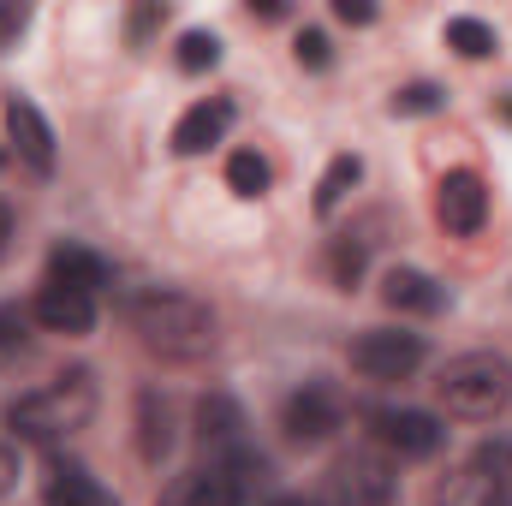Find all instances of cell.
Returning a JSON list of instances; mask_svg holds the SVG:
<instances>
[{"mask_svg": "<svg viewBox=\"0 0 512 506\" xmlns=\"http://www.w3.org/2000/svg\"><path fill=\"white\" fill-rule=\"evenodd\" d=\"M24 24H30V6L24 0H0V42H18Z\"/></svg>", "mask_w": 512, "mask_h": 506, "instance_id": "28", "label": "cell"}, {"mask_svg": "<svg viewBox=\"0 0 512 506\" xmlns=\"http://www.w3.org/2000/svg\"><path fill=\"white\" fill-rule=\"evenodd\" d=\"M256 18H286V0H251Z\"/></svg>", "mask_w": 512, "mask_h": 506, "instance_id": "33", "label": "cell"}, {"mask_svg": "<svg viewBox=\"0 0 512 506\" xmlns=\"http://www.w3.org/2000/svg\"><path fill=\"white\" fill-rule=\"evenodd\" d=\"M126 322H131V334L155 358H167V364H197V358L215 352V310L203 298L179 292V286H143V292H131Z\"/></svg>", "mask_w": 512, "mask_h": 506, "instance_id": "1", "label": "cell"}, {"mask_svg": "<svg viewBox=\"0 0 512 506\" xmlns=\"http://www.w3.org/2000/svg\"><path fill=\"white\" fill-rule=\"evenodd\" d=\"M96 405H102L96 376H90V370H66V376L42 381V387H30V393H18V399L6 405V429H12L18 441H60V435L90 429Z\"/></svg>", "mask_w": 512, "mask_h": 506, "instance_id": "2", "label": "cell"}, {"mask_svg": "<svg viewBox=\"0 0 512 506\" xmlns=\"http://www.w3.org/2000/svg\"><path fill=\"white\" fill-rule=\"evenodd\" d=\"M179 66H185V72L221 66V36H215V30H185V36H179Z\"/></svg>", "mask_w": 512, "mask_h": 506, "instance_id": "23", "label": "cell"}, {"mask_svg": "<svg viewBox=\"0 0 512 506\" xmlns=\"http://www.w3.org/2000/svg\"><path fill=\"white\" fill-rule=\"evenodd\" d=\"M227 185H233V197H262V191H268V161H262L256 149H239V155L227 161Z\"/></svg>", "mask_w": 512, "mask_h": 506, "instance_id": "22", "label": "cell"}, {"mask_svg": "<svg viewBox=\"0 0 512 506\" xmlns=\"http://www.w3.org/2000/svg\"><path fill=\"white\" fill-rule=\"evenodd\" d=\"M423 364V334H405V328H364L352 340V370L370 381H405L417 376Z\"/></svg>", "mask_w": 512, "mask_h": 506, "instance_id": "6", "label": "cell"}, {"mask_svg": "<svg viewBox=\"0 0 512 506\" xmlns=\"http://www.w3.org/2000/svg\"><path fill=\"white\" fill-rule=\"evenodd\" d=\"M197 441L209 453H221L215 465H227L239 477H251V471L262 477V459H251V447H245V411H239L233 393H203L197 399Z\"/></svg>", "mask_w": 512, "mask_h": 506, "instance_id": "4", "label": "cell"}, {"mask_svg": "<svg viewBox=\"0 0 512 506\" xmlns=\"http://www.w3.org/2000/svg\"><path fill=\"white\" fill-rule=\"evenodd\" d=\"M322 495H328V506H393L399 477H393V465L382 453H346L322 477Z\"/></svg>", "mask_w": 512, "mask_h": 506, "instance_id": "5", "label": "cell"}, {"mask_svg": "<svg viewBox=\"0 0 512 506\" xmlns=\"http://www.w3.org/2000/svg\"><path fill=\"white\" fill-rule=\"evenodd\" d=\"M471 465H483L489 477L512 483V447H507V441H489V447H477V459H471Z\"/></svg>", "mask_w": 512, "mask_h": 506, "instance_id": "27", "label": "cell"}, {"mask_svg": "<svg viewBox=\"0 0 512 506\" xmlns=\"http://www.w3.org/2000/svg\"><path fill=\"white\" fill-rule=\"evenodd\" d=\"M292 54H298V66H310V72H322V66L334 60V42H328L322 30H298V42H292Z\"/></svg>", "mask_w": 512, "mask_h": 506, "instance_id": "25", "label": "cell"}, {"mask_svg": "<svg viewBox=\"0 0 512 506\" xmlns=\"http://www.w3.org/2000/svg\"><path fill=\"white\" fill-rule=\"evenodd\" d=\"M149 24H161V6H137V12H131V36H143Z\"/></svg>", "mask_w": 512, "mask_h": 506, "instance_id": "31", "label": "cell"}, {"mask_svg": "<svg viewBox=\"0 0 512 506\" xmlns=\"http://www.w3.org/2000/svg\"><path fill=\"white\" fill-rule=\"evenodd\" d=\"M137 453L149 465H161L173 453V411L161 393H137Z\"/></svg>", "mask_w": 512, "mask_h": 506, "instance_id": "18", "label": "cell"}, {"mask_svg": "<svg viewBox=\"0 0 512 506\" xmlns=\"http://www.w3.org/2000/svg\"><path fill=\"white\" fill-rule=\"evenodd\" d=\"M358 179H364V161H358V155H334L328 173H322V185H316V215H334Z\"/></svg>", "mask_w": 512, "mask_h": 506, "instance_id": "19", "label": "cell"}, {"mask_svg": "<svg viewBox=\"0 0 512 506\" xmlns=\"http://www.w3.org/2000/svg\"><path fill=\"white\" fill-rule=\"evenodd\" d=\"M382 298L405 316H441L447 310V286L423 268H387L382 274Z\"/></svg>", "mask_w": 512, "mask_h": 506, "instance_id": "14", "label": "cell"}, {"mask_svg": "<svg viewBox=\"0 0 512 506\" xmlns=\"http://www.w3.org/2000/svg\"><path fill=\"white\" fill-rule=\"evenodd\" d=\"M161 506H245V477L227 471V465H203V471H185L161 489Z\"/></svg>", "mask_w": 512, "mask_h": 506, "instance_id": "11", "label": "cell"}, {"mask_svg": "<svg viewBox=\"0 0 512 506\" xmlns=\"http://www.w3.org/2000/svg\"><path fill=\"white\" fill-rule=\"evenodd\" d=\"M435 506H512V483L489 477L483 465H465L435 489Z\"/></svg>", "mask_w": 512, "mask_h": 506, "instance_id": "15", "label": "cell"}, {"mask_svg": "<svg viewBox=\"0 0 512 506\" xmlns=\"http://www.w3.org/2000/svg\"><path fill=\"white\" fill-rule=\"evenodd\" d=\"M24 346H30V316L24 310H0V364L24 358Z\"/></svg>", "mask_w": 512, "mask_h": 506, "instance_id": "24", "label": "cell"}, {"mask_svg": "<svg viewBox=\"0 0 512 506\" xmlns=\"http://www.w3.org/2000/svg\"><path fill=\"white\" fill-rule=\"evenodd\" d=\"M30 316H36L48 334H72V340H78V334H90V328H96V298H90V292H72V286H54V280H48V286L36 292Z\"/></svg>", "mask_w": 512, "mask_h": 506, "instance_id": "12", "label": "cell"}, {"mask_svg": "<svg viewBox=\"0 0 512 506\" xmlns=\"http://www.w3.org/2000/svg\"><path fill=\"white\" fill-rule=\"evenodd\" d=\"M6 251H12V209L0 203V262H6Z\"/></svg>", "mask_w": 512, "mask_h": 506, "instance_id": "32", "label": "cell"}, {"mask_svg": "<svg viewBox=\"0 0 512 506\" xmlns=\"http://www.w3.org/2000/svg\"><path fill=\"white\" fill-rule=\"evenodd\" d=\"M268 506H310L304 495H280V501H268Z\"/></svg>", "mask_w": 512, "mask_h": 506, "instance_id": "34", "label": "cell"}, {"mask_svg": "<svg viewBox=\"0 0 512 506\" xmlns=\"http://www.w3.org/2000/svg\"><path fill=\"white\" fill-rule=\"evenodd\" d=\"M447 96L435 90V84H405L399 96H393V114H435Z\"/></svg>", "mask_w": 512, "mask_h": 506, "instance_id": "26", "label": "cell"}, {"mask_svg": "<svg viewBox=\"0 0 512 506\" xmlns=\"http://www.w3.org/2000/svg\"><path fill=\"white\" fill-rule=\"evenodd\" d=\"M42 506H120L84 465H72V459H60L54 471H48V489H42Z\"/></svg>", "mask_w": 512, "mask_h": 506, "instance_id": "17", "label": "cell"}, {"mask_svg": "<svg viewBox=\"0 0 512 506\" xmlns=\"http://www.w3.org/2000/svg\"><path fill=\"white\" fill-rule=\"evenodd\" d=\"M364 262H370V245H364V239H352V233L328 245V274H334V286H346V292L364 280Z\"/></svg>", "mask_w": 512, "mask_h": 506, "instance_id": "21", "label": "cell"}, {"mask_svg": "<svg viewBox=\"0 0 512 506\" xmlns=\"http://www.w3.org/2000/svg\"><path fill=\"white\" fill-rule=\"evenodd\" d=\"M0 120H6V137L18 143V155H24L36 173H54V131H48L42 108H36L30 96L6 90V102H0Z\"/></svg>", "mask_w": 512, "mask_h": 506, "instance_id": "10", "label": "cell"}, {"mask_svg": "<svg viewBox=\"0 0 512 506\" xmlns=\"http://www.w3.org/2000/svg\"><path fill=\"white\" fill-rule=\"evenodd\" d=\"M435 221H441L453 239H477L483 221H489V185H483V173L453 167V173L435 185Z\"/></svg>", "mask_w": 512, "mask_h": 506, "instance_id": "7", "label": "cell"}, {"mask_svg": "<svg viewBox=\"0 0 512 506\" xmlns=\"http://www.w3.org/2000/svg\"><path fill=\"white\" fill-rule=\"evenodd\" d=\"M12 489H18V453L0 441V495H12Z\"/></svg>", "mask_w": 512, "mask_h": 506, "instance_id": "30", "label": "cell"}, {"mask_svg": "<svg viewBox=\"0 0 512 506\" xmlns=\"http://www.w3.org/2000/svg\"><path fill=\"white\" fill-rule=\"evenodd\" d=\"M48 280L96 298V292L108 286V262H102L96 251H84V245H54V256H48Z\"/></svg>", "mask_w": 512, "mask_h": 506, "instance_id": "16", "label": "cell"}, {"mask_svg": "<svg viewBox=\"0 0 512 506\" xmlns=\"http://www.w3.org/2000/svg\"><path fill=\"white\" fill-rule=\"evenodd\" d=\"M370 423H376V441H382L387 453H399V459H429V453L447 441L441 417H435V411H411V405H399V411H376Z\"/></svg>", "mask_w": 512, "mask_h": 506, "instance_id": "9", "label": "cell"}, {"mask_svg": "<svg viewBox=\"0 0 512 506\" xmlns=\"http://www.w3.org/2000/svg\"><path fill=\"white\" fill-rule=\"evenodd\" d=\"M334 18L340 24H376V6L370 0H334Z\"/></svg>", "mask_w": 512, "mask_h": 506, "instance_id": "29", "label": "cell"}, {"mask_svg": "<svg viewBox=\"0 0 512 506\" xmlns=\"http://www.w3.org/2000/svg\"><path fill=\"white\" fill-rule=\"evenodd\" d=\"M435 399L465 423H489L512 405V364L495 352H465L435 376Z\"/></svg>", "mask_w": 512, "mask_h": 506, "instance_id": "3", "label": "cell"}, {"mask_svg": "<svg viewBox=\"0 0 512 506\" xmlns=\"http://www.w3.org/2000/svg\"><path fill=\"white\" fill-rule=\"evenodd\" d=\"M340 417H346V405H340V393H334L328 381H304V387L286 393V405H280V429H286L298 447L328 441V435L340 429Z\"/></svg>", "mask_w": 512, "mask_h": 506, "instance_id": "8", "label": "cell"}, {"mask_svg": "<svg viewBox=\"0 0 512 506\" xmlns=\"http://www.w3.org/2000/svg\"><path fill=\"white\" fill-rule=\"evenodd\" d=\"M233 126V102L227 96H209V102H191L173 126V155H203L209 143H221Z\"/></svg>", "mask_w": 512, "mask_h": 506, "instance_id": "13", "label": "cell"}, {"mask_svg": "<svg viewBox=\"0 0 512 506\" xmlns=\"http://www.w3.org/2000/svg\"><path fill=\"white\" fill-rule=\"evenodd\" d=\"M447 48H459L465 60H489V54H495V30H489L483 18L459 12V18H447Z\"/></svg>", "mask_w": 512, "mask_h": 506, "instance_id": "20", "label": "cell"}]
</instances>
